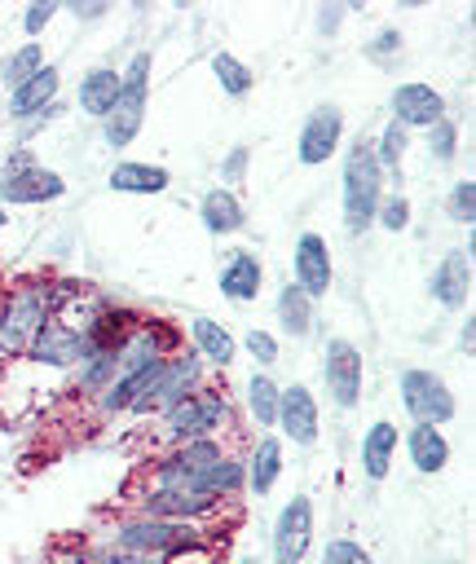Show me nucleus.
I'll return each mask as SVG.
<instances>
[{
  "mask_svg": "<svg viewBox=\"0 0 476 564\" xmlns=\"http://www.w3.org/2000/svg\"><path fill=\"white\" fill-rule=\"evenodd\" d=\"M242 348L256 357V366H260V370H269V366L282 357V344H278V335H273V330H264V326H251V330L242 335Z\"/></svg>",
  "mask_w": 476,
  "mask_h": 564,
  "instance_id": "nucleus-37",
  "label": "nucleus"
},
{
  "mask_svg": "<svg viewBox=\"0 0 476 564\" xmlns=\"http://www.w3.org/2000/svg\"><path fill=\"white\" fill-rule=\"evenodd\" d=\"M26 361L48 366V370H75V366L84 361V335L71 330V326H62L57 317H48V322L35 330L31 348H26Z\"/></svg>",
  "mask_w": 476,
  "mask_h": 564,
  "instance_id": "nucleus-17",
  "label": "nucleus"
},
{
  "mask_svg": "<svg viewBox=\"0 0 476 564\" xmlns=\"http://www.w3.org/2000/svg\"><path fill=\"white\" fill-rule=\"evenodd\" d=\"M4 225H9V207H0V229H4Z\"/></svg>",
  "mask_w": 476,
  "mask_h": 564,
  "instance_id": "nucleus-49",
  "label": "nucleus"
},
{
  "mask_svg": "<svg viewBox=\"0 0 476 564\" xmlns=\"http://www.w3.org/2000/svg\"><path fill=\"white\" fill-rule=\"evenodd\" d=\"M238 564H260V560H256V555H242V560H238Z\"/></svg>",
  "mask_w": 476,
  "mask_h": 564,
  "instance_id": "nucleus-50",
  "label": "nucleus"
},
{
  "mask_svg": "<svg viewBox=\"0 0 476 564\" xmlns=\"http://www.w3.org/2000/svg\"><path fill=\"white\" fill-rule=\"evenodd\" d=\"M212 538L207 524H181V520H154V516H123L110 529V546L106 551H128V555H167L181 542H198Z\"/></svg>",
  "mask_w": 476,
  "mask_h": 564,
  "instance_id": "nucleus-5",
  "label": "nucleus"
},
{
  "mask_svg": "<svg viewBox=\"0 0 476 564\" xmlns=\"http://www.w3.org/2000/svg\"><path fill=\"white\" fill-rule=\"evenodd\" d=\"M57 13H62V4H53V0H35V4H26V9H22V35H26V40L44 35V26H48Z\"/></svg>",
  "mask_w": 476,
  "mask_h": 564,
  "instance_id": "nucleus-39",
  "label": "nucleus"
},
{
  "mask_svg": "<svg viewBox=\"0 0 476 564\" xmlns=\"http://www.w3.org/2000/svg\"><path fill=\"white\" fill-rule=\"evenodd\" d=\"M53 564H97L88 551H53Z\"/></svg>",
  "mask_w": 476,
  "mask_h": 564,
  "instance_id": "nucleus-47",
  "label": "nucleus"
},
{
  "mask_svg": "<svg viewBox=\"0 0 476 564\" xmlns=\"http://www.w3.org/2000/svg\"><path fill=\"white\" fill-rule=\"evenodd\" d=\"M225 432H234V405H229L225 388L203 383L198 392H190L185 401L163 410L167 445H181V441H194V436H225Z\"/></svg>",
  "mask_w": 476,
  "mask_h": 564,
  "instance_id": "nucleus-4",
  "label": "nucleus"
},
{
  "mask_svg": "<svg viewBox=\"0 0 476 564\" xmlns=\"http://www.w3.org/2000/svg\"><path fill=\"white\" fill-rule=\"evenodd\" d=\"M322 383L335 410H357L361 405V383H366V361L361 348L344 335H331L322 344Z\"/></svg>",
  "mask_w": 476,
  "mask_h": 564,
  "instance_id": "nucleus-9",
  "label": "nucleus"
},
{
  "mask_svg": "<svg viewBox=\"0 0 476 564\" xmlns=\"http://www.w3.org/2000/svg\"><path fill=\"white\" fill-rule=\"evenodd\" d=\"M172 454H176L181 463H190L194 471H203V467L220 463V458H225V454H234V449L225 445V436H194V441H181V445H172Z\"/></svg>",
  "mask_w": 476,
  "mask_h": 564,
  "instance_id": "nucleus-33",
  "label": "nucleus"
},
{
  "mask_svg": "<svg viewBox=\"0 0 476 564\" xmlns=\"http://www.w3.org/2000/svg\"><path fill=\"white\" fill-rule=\"evenodd\" d=\"M4 291H9V282H4V269H0V304H4Z\"/></svg>",
  "mask_w": 476,
  "mask_h": 564,
  "instance_id": "nucleus-48",
  "label": "nucleus"
},
{
  "mask_svg": "<svg viewBox=\"0 0 476 564\" xmlns=\"http://www.w3.org/2000/svg\"><path fill=\"white\" fill-rule=\"evenodd\" d=\"M397 397L401 410L410 414V423H428V427H445L458 414L454 388L445 383V375L428 370V366H405L397 375Z\"/></svg>",
  "mask_w": 476,
  "mask_h": 564,
  "instance_id": "nucleus-6",
  "label": "nucleus"
},
{
  "mask_svg": "<svg viewBox=\"0 0 476 564\" xmlns=\"http://www.w3.org/2000/svg\"><path fill=\"white\" fill-rule=\"evenodd\" d=\"M401 449L410 458V467L419 476H441L450 467V441L441 427H428V423H410V432L401 436Z\"/></svg>",
  "mask_w": 476,
  "mask_h": 564,
  "instance_id": "nucleus-22",
  "label": "nucleus"
},
{
  "mask_svg": "<svg viewBox=\"0 0 476 564\" xmlns=\"http://www.w3.org/2000/svg\"><path fill=\"white\" fill-rule=\"evenodd\" d=\"M57 93H62V70H57L53 62H44V70H35L31 79H22V84L9 93V119L22 123V119L40 115L44 106L57 101Z\"/></svg>",
  "mask_w": 476,
  "mask_h": 564,
  "instance_id": "nucleus-21",
  "label": "nucleus"
},
{
  "mask_svg": "<svg viewBox=\"0 0 476 564\" xmlns=\"http://www.w3.org/2000/svg\"><path fill=\"white\" fill-rule=\"evenodd\" d=\"M31 163H35V154H31L26 145H13V150L4 154V167H0V172H18V167H31Z\"/></svg>",
  "mask_w": 476,
  "mask_h": 564,
  "instance_id": "nucleus-43",
  "label": "nucleus"
},
{
  "mask_svg": "<svg viewBox=\"0 0 476 564\" xmlns=\"http://www.w3.org/2000/svg\"><path fill=\"white\" fill-rule=\"evenodd\" d=\"M291 445L300 449H313L317 436H322V405L313 397L309 383H286L282 397H278V423H273Z\"/></svg>",
  "mask_w": 476,
  "mask_h": 564,
  "instance_id": "nucleus-13",
  "label": "nucleus"
},
{
  "mask_svg": "<svg viewBox=\"0 0 476 564\" xmlns=\"http://www.w3.org/2000/svg\"><path fill=\"white\" fill-rule=\"evenodd\" d=\"M203 383H207V366H203V357H198L194 348H190V352L181 348V352L163 357V370H159L154 388H150L145 397H137L128 414H163V410H172L176 401H185L190 392H198Z\"/></svg>",
  "mask_w": 476,
  "mask_h": 564,
  "instance_id": "nucleus-8",
  "label": "nucleus"
},
{
  "mask_svg": "<svg viewBox=\"0 0 476 564\" xmlns=\"http://www.w3.org/2000/svg\"><path fill=\"white\" fill-rule=\"evenodd\" d=\"M397 449H401V427L392 419H375L361 432V476L366 480H388V471L397 463Z\"/></svg>",
  "mask_w": 476,
  "mask_h": 564,
  "instance_id": "nucleus-19",
  "label": "nucleus"
},
{
  "mask_svg": "<svg viewBox=\"0 0 476 564\" xmlns=\"http://www.w3.org/2000/svg\"><path fill=\"white\" fill-rule=\"evenodd\" d=\"M273 308H278L282 335H291V339H309V335H313V326H317V304H313L295 282H282V286H278Z\"/></svg>",
  "mask_w": 476,
  "mask_h": 564,
  "instance_id": "nucleus-27",
  "label": "nucleus"
},
{
  "mask_svg": "<svg viewBox=\"0 0 476 564\" xmlns=\"http://www.w3.org/2000/svg\"><path fill=\"white\" fill-rule=\"evenodd\" d=\"M423 145H428L432 163H454V154H458V123H454L450 115L436 119V123L423 132Z\"/></svg>",
  "mask_w": 476,
  "mask_h": 564,
  "instance_id": "nucleus-34",
  "label": "nucleus"
},
{
  "mask_svg": "<svg viewBox=\"0 0 476 564\" xmlns=\"http://www.w3.org/2000/svg\"><path fill=\"white\" fill-rule=\"evenodd\" d=\"M472 344H476V317L467 313V317H463V326H458V348H463V352H472Z\"/></svg>",
  "mask_w": 476,
  "mask_h": 564,
  "instance_id": "nucleus-45",
  "label": "nucleus"
},
{
  "mask_svg": "<svg viewBox=\"0 0 476 564\" xmlns=\"http://www.w3.org/2000/svg\"><path fill=\"white\" fill-rule=\"evenodd\" d=\"M190 348L203 357V366H216V370L234 366V357H238V339L229 335V326L216 317H203V313L190 317Z\"/></svg>",
  "mask_w": 476,
  "mask_h": 564,
  "instance_id": "nucleus-24",
  "label": "nucleus"
},
{
  "mask_svg": "<svg viewBox=\"0 0 476 564\" xmlns=\"http://www.w3.org/2000/svg\"><path fill=\"white\" fill-rule=\"evenodd\" d=\"M71 13H75V18H84V22H93V18H101V13H106V4H101V0H88V4H71Z\"/></svg>",
  "mask_w": 476,
  "mask_h": 564,
  "instance_id": "nucleus-46",
  "label": "nucleus"
},
{
  "mask_svg": "<svg viewBox=\"0 0 476 564\" xmlns=\"http://www.w3.org/2000/svg\"><path fill=\"white\" fill-rule=\"evenodd\" d=\"M106 185L115 194H137V198H150V194H163L172 185V172L159 167V163H141V159H119L106 176Z\"/></svg>",
  "mask_w": 476,
  "mask_h": 564,
  "instance_id": "nucleus-25",
  "label": "nucleus"
},
{
  "mask_svg": "<svg viewBox=\"0 0 476 564\" xmlns=\"http://www.w3.org/2000/svg\"><path fill=\"white\" fill-rule=\"evenodd\" d=\"M128 507L137 516H154V520H181V524H212L220 520V511H234V502L225 498H207V494H190V489H123Z\"/></svg>",
  "mask_w": 476,
  "mask_h": 564,
  "instance_id": "nucleus-7",
  "label": "nucleus"
},
{
  "mask_svg": "<svg viewBox=\"0 0 476 564\" xmlns=\"http://www.w3.org/2000/svg\"><path fill=\"white\" fill-rule=\"evenodd\" d=\"M278 397H282V383H278L269 370H251V379H247V388H242V401H247V419H251L260 432H269V427L278 423Z\"/></svg>",
  "mask_w": 476,
  "mask_h": 564,
  "instance_id": "nucleus-29",
  "label": "nucleus"
},
{
  "mask_svg": "<svg viewBox=\"0 0 476 564\" xmlns=\"http://www.w3.org/2000/svg\"><path fill=\"white\" fill-rule=\"evenodd\" d=\"M388 110H392V123H401L405 132H414V128L428 132L436 119H445V97L428 79H401L388 97Z\"/></svg>",
  "mask_w": 476,
  "mask_h": 564,
  "instance_id": "nucleus-15",
  "label": "nucleus"
},
{
  "mask_svg": "<svg viewBox=\"0 0 476 564\" xmlns=\"http://www.w3.org/2000/svg\"><path fill=\"white\" fill-rule=\"evenodd\" d=\"M361 53H366L370 62H388V57H397V53H401V31H397V26H383L370 44H361Z\"/></svg>",
  "mask_w": 476,
  "mask_h": 564,
  "instance_id": "nucleus-41",
  "label": "nucleus"
},
{
  "mask_svg": "<svg viewBox=\"0 0 476 564\" xmlns=\"http://www.w3.org/2000/svg\"><path fill=\"white\" fill-rule=\"evenodd\" d=\"M62 115H66V106H62V101H53V106H44L40 115H31V119H22V123H18V141H26V137H35V132H44V128H48L53 119H62Z\"/></svg>",
  "mask_w": 476,
  "mask_h": 564,
  "instance_id": "nucleus-42",
  "label": "nucleus"
},
{
  "mask_svg": "<svg viewBox=\"0 0 476 564\" xmlns=\"http://www.w3.org/2000/svg\"><path fill=\"white\" fill-rule=\"evenodd\" d=\"M198 220L212 238H229L247 225V207L238 198V189H225V185H212L203 198H198Z\"/></svg>",
  "mask_w": 476,
  "mask_h": 564,
  "instance_id": "nucleus-23",
  "label": "nucleus"
},
{
  "mask_svg": "<svg viewBox=\"0 0 476 564\" xmlns=\"http://www.w3.org/2000/svg\"><path fill=\"white\" fill-rule=\"evenodd\" d=\"M247 163H251V150H247V145H229V154L220 159V185L234 189V185L247 176Z\"/></svg>",
  "mask_w": 476,
  "mask_h": 564,
  "instance_id": "nucleus-40",
  "label": "nucleus"
},
{
  "mask_svg": "<svg viewBox=\"0 0 476 564\" xmlns=\"http://www.w3.org/2000/svg\"><path fill=\"white\" fill-rule=\"evenodd\" d=\"M428 295H432L441 308H450V313L467 308V300H472V256H467L463 247H450V251L432 264V273H428Z\"/></svg>",
  "mask_w": 476,
  "mask_h": 564,
  "instance_id": "nucleus-16",
  "label": "nucleus"
},
{
  "mask_svg": "<svg viewBox=\"0 0 476 564\" xmlns=\"http://www.w3.org/2000/svg\"><path fill=\"white\" fill-rule=\"evenodd\" d=\"M212 75H216V84H220V93L225 97H247L251 88H256V70L242 62V57H234V53H212Z\"/></svg>",
  "mask_w": 476,
  "mask_h": 564,
  "instance_id": "nucleus-32",
  "label": "nucleus"
},
{
  "mask_svg": "<svg viewBox=\"0 0 476 564\" xmlns=\"http://www.w3.org/2000/svg\"><path fill=\"white\" fill-rule=\"evenodd\" d=\"M62 194H66V176L44 163L0 172V207H40V203H57Z\"/></svg>",
  "mask_w": 476,
  "mask_h": 564,
  "instance_id": "nucleus-14",
  "label": "nucleus"
},
{
  "mask_svg": "<svg viewBox=\"0 0 476 564\" xmlns=\"http://www.w3.org/2000/svg\"><path fill=\"white\" fill-rule=\"evenodd\" d=\"M344 145V110L335 101H322L304 115L300 132H295V159L304 167H322L326 159H335Z\"/></svg>",
  "mask_w": 476,
  "mask_h": 564,
  "instance_id": "nucleus-11",
  "label": "nucleus"
},
{
  "mask_svg": "<svg viewBox=\"0 0 476 564\" xmlns=\"http://www.w3.org/2000/svg\"><path fill=\"white\" fill-rule=\"evenodd\" d=\"M322 564H375V555L357 538H331L322 546Z\"/></svg>",
  "mask_w": 476,
  "mask_h": 564,
  "instance_id": "nucleus-38",
  "label": "nucleus"
},
{
  "mask_svg": "<svg viewBox=\"0 0 476 564\" xmlns=\"http://www.w3.org/2000/svg\"><path fill=\"white\" fill-rule=\"evenodd\" d=\"M445 216H450L454 225H467V229H472V220H476V181H472V176H458V181L450 185V194H445Z\"/></svg>",
  "mask_w": 476,
  "mask_h": 564,
  "instance_id": "nucleus-35",
  "label": "nucleus"
},
{
  "mask_svg": "<svg viewBox=\"0 0 476 564\" xmlns=\"http://www.w3.org/2000/svg\"><path fill=\"white\" fill-rule=\"evenodd\" d=\"M291 282H295L313 304L331 295L335 264H331V242H326L317 229H304V234L291 242Z\"/></svg>",
  "mask_w": 476,
  "mask_h": 564,
  "instance_id": "nucleus-12",
  "label": "nucleus"
},
{
  "mask_svg": "<svg viewBox=\"0 0 476 564\" xmlns=\"http://www.w3.org/2000/svg\"><path fill=\"white\" fill-rule=\"evenodd\" d=\"M339 18H344V9H339V4H335V9H322V13H317V31H322V35H331V31L339 26Z\"/></svg>",
  "mask_w": 476,
  "mask_h": 564,
  "instance_id": "nucleus-44",
  "label": "nucleus"
},
{
  "mask_svg": "<svg viewBox=\"0 0 476 564\" xmlns=\"http://www.w3.org/2000/svg\"><path fill=\"white\" fill-rule=\"evenodd\" d=\"M309 546H313V498L291 494L273 516V533H269L273 564H304Z\"/></svg>",
  "mask_w": 476,
  "mask_h": 564,
  "instance_id": "nucleus-10",
  "label": "nucleus"
},
{
  "mask_svg": "<svg viewBox=\"0 0 476 564\" xmlns=\"http://www.w3.org/2000/svg\"><path fill=\"white\" fill-rule=\"evenodd\" d=\"M216 286H220V295H225L229 304H251V300L260 295V286H264V264H260V256H256L251 247L229 251L225 264H220V273H216Z\"/></svg>",
  "mask_w": 476,
  "mask_h": 564,
  "instance_id": "nucleus-18",
  "label": "nucleus"
},
{
  "mask_svg": "<svg viewBox=\"0 0 476 564\" xmlns=\"http://www.w3.org/2000/svg\"><path fill=\"white\" fill-rule=\"evenodd\" d=\"M379 198H383V172H379V163H375L370 137H357V141L344 150V163H339V203H344V229H348L353 238H361L366 229H375Z\"/></svg>",
  "mask_w": 476,
  "mask_h": 564,
  "instance_id": "nucleus-1",
  "label": "nucleus"
},
{
  "mask_svg": "<svg viewBox=\"0 0 476 564\" xmlns=\"http://www.w3.org/2000/svg\"><path fill=\"white\" fill-rule=\"evenodd\" d=\"M150 70H154V53L150 48H137L128 57V66L119 70V97H115V110L101 119V141L110 150H123L141 137V123H145V101H150Z\"/></svg>",
  "mask_w": 476,
  "mask_h": 564,
  "instance_id": "nucleus-2",
  "label": "nucleus"
},
{
  "mask_svg": "<svg viewBox=\"0 0 476 564\" xmlns=\"http://www.w3.org/2000/svg\"><path fill=\"white\" fill-rule=\"evenodd\" d=\"M35 70H44V44H40V40H22V44L9 48L4 62H0V79H4L9 93H13L22 79H31Z\"/></svg>",
  "mask_w": 476,
  "mask_h": 564,
  "instance_id": "nucleus-31",
  "label": "nucleus"
},
{
  "mask_svg": "<svg viewBox=\"0 0 476 564\" xmlns=\"http://www.w3.org/2000/svg\"><path fill=\"white\" fill-rule=\"evenodd\" d=\"M198 494L225 498V502H234L238 494H247V463H242V454H225L220 463L203 467L198 471Z\"/></svg>",
  "mask_w": 476,
  "mask_h": 564,
  "instance_id": "nucleus-28",
  "label": "nucleus"
},
{
  "mask_svg": "<svg viewBox=\"0 0 476 564\" xmlns=\"http://www.w3.org/2000/svg\"><path fill=\"white\" fill-rule=\"evenodd\" d=\"M370 150H375V163H379L383 181H401V159H405V150H410V132L388 119V123L379 128V137L370 141Z\"/></svg>",
  "mask_w": 476,
  "mask_h": 564,
  "instance_id": "nucleus-30",
  "label": "nucleus"
},
{
  "mask_svg": "<svg viewBox=\"0 0 476 564\" xmlns=\"http://www.w3.org/2000/svg\"><path fill=\"white\" fill-rule=\"evenodd\" d=\"M242 463H247V494L251 498H269L278 476H282V436L278 432H260Z\"/></svg>",
  "mask_w": 476,
  "mask_h": 564,
  "instance_id": "nucleus-20",
  "label": "nucleus"
},
{
  "mask_svg": "<svg viewBox=\"0 0 476 564\" xmlns=\"http://www.w3.org/2000/svg\"><path fill=\"white\" fill-rule=\"evenodd\" d=\"M115 97H119V70L115 66H88L79 75V88H75V106L88 115V119H106L115 110Z\"/></svg>",
  "mask_w": 476,
  "mask_h": 564,
  "instance_id": "nucleus-26",
  "label": "nucleus"
},
{
  "mask_svg": "<svg viewBox=\"0 0 476 564\" xmlns=\"http://www.w3.org/2000/svg\"><path fill=\"white\" fill-rule=\"evenodd\" d=\"M48 322V304H44V278H22L4 291L0 304V366L26 357L35 330Z\"/></svg>",
  "mask_w": 476,
  "mask_h": 564,
  "instance_id": "nucleus-3",
  "label": "nucleus"
},
{
  "mask_svg": "<svg viewBox=\"0 0 476 564\" xmlns=\"http://www.w3.org/2000/svg\"><path fill=\"white\" fill-rule=\"evenodd\" d=\"M375 225L388 229V234H405V229H410V198H405L401 189L383 194V198H379V212H375Z\"/></svg>",
  "mask_w": 476,
  "mask_h": 564,
  "instance_id": "nucleus-36",
  "label": "nucleus"
}]
</instances>
